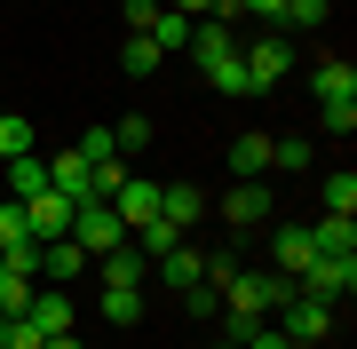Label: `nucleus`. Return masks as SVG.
<instances>
[{"label":"nucleus","instance_id":"1","mask_svg":"<svg viewBox=\"0 0 357 349\" xmlns=\"http://www.w3.org/2000/svg\"><path fill=\"white\" fill-rule=\"evenodd\" d=\"M294 294V278H278V270H238L222 286V318H230V334L238 325H255V318H278V302Z\"/></svg>","mask_w":357,"mask_h":349},{"label":"nucleus","instance_id":"2","mask_svg":"<svg viewBox=\"0 0 357 349\" xmlns=\"http://www.w3.org/2000/svg\"><path fill=\"white\" fill-rule=\"evenodd\" d=\"M310 88H318V127L349 135L357 127V72H349V56H326V64L310 72Z\"/></svg>","mask_w":357,"mask_h":349},{"label":"nucleus","instance_id":"3","mask_svg":"<svg viewBox=\"0 0 357 349\" xmlns=\"http://www.w3.org/2000/svg\"><path fill=\"white\" fill-rule=\"evenodd\" d=\"M72 246H79V254H112V246H128V222H119V207H112V199H79V207H72Z\"/></svg>","mask_w":357,"mask_h":349},{"label":"nucleus","instance_id":"4","mask_svg":"<svg viewBox=\"0 0 357 349\" xmlns=\"http://www.w3.org/2000/svg\"><path fill=\"white\" fill-rule=\"evenodd\" d=\"M238 64H246V95H270L294 72V48H286V32H262V40H238Z\"/></svg>","mask_w":357,"mask_h":349},{"label":"nucleus","instance_id":"5","mask_svg":"<svg viewBox=\"0 0 357 349\" xmlns=\"http://www.w3.org/2000/svg\"><path fill=\"white\" fill-rule=\"evenodd\" d=\"M278 334H286L294 349H318V341L333 334V310H326V302H310L302 286H294V294L278 302Z\"/></svg>","mask_w":357,"mask_h":349},{"label":"nucleus","instance_id":"6","mask_svg":"<svg viewBox=\"0 0 357 349\" xmlns=\"http://www.w3.org/2000/svg\"><path fill=\"white\" fill-rule=\"evenodd\" d=\"M294 286H302L310 302H326V310H333V302H349V294H357V254H318Z\"/></svg>","mask_w":357,"mask_h":349},{"label":"nucleus","instance_id":"7","mask_svg":"<svg viewBox=\"0 0 357 349\" xmlns=\"http://www.w3.org/2000/svg\"><path fill=\"white\" fill-rule=\"evenodd\" d=\"M24 318L40 325V341H48V334H72V294H64V286H32Z\"/></svg>","mask_w":357,"mask_h":349},{"label":"nucleus","instance_id":"8","mask_svg":"<svg viewBox=\"0 0 357 349\" xmlns=\"http://www.w3.org/2000/svg\"><path fill=\"white\" fill-rule=\"evenodd\" d=\"M222 222L230 231H262L270 222V183H238V191L222 199Z\"/></svg>","mask_w":357,"mask_h":349},{"label":"nucleus","instance_id":"9","mask_svg":"<svg viewBox=\"0 0 357 349\" xmlns=\"http://www.w3.org/2000/svg\"><path fill=\"white\" fill-rule=\"evenodd\" d=\"M112 207H119V222H128V231H143V222L159 215V183H151V175H128V183L112 191Z\"/></svg>","mask_w":357,"mask_h":349},{"label":"nucleus","instance_id":"10","mask_svg":"<svg viewBox=\"0 0 357 349\" xmlns=\"http://www.w3.org/2000/svg\"><path fill=\"white\" fill-rule=\"evenodd\" d=\"M159 215L175 222V231H199V222H206V191H191V183H159Z\"/></svg>","mask_w":357,"mask_h":349},{"label":"nucleus","instance_id":"11","mask_svg":"<svg viewBox=\"0 0 357 349\" xmlns=\"http://www.w3.org/2000/svg\"><path fill=\"white\" fill-rule=\"evenodd\" d=\"M270 246H278V278H302L310 262H318V246H310V222H278V238H270Z\"/></svg>","mask_w":357,"mask_h":349},{"label":"nucleus","instance_id":"12","mask_svg":"<svg viewBox=\"0 0 357 349\" xmlns=\"http://www.w3.org/2000/svg\"><path fill=\"white\" fill-rule=\"evenodd\" d=\"M96 270H103V286H143L151 278V254L128 238V246H112V254H96Z\"/></svg>","mask_w":357,"mask_h":349},{"label":"nucleus","instance_id":"13","mask_svg":"<svg viewBox=\"0 0 357 349\" xmlns=\"http://www.w3.org/2000/svg\"><path fill=\"white\" fill-rule=\"evenodd\" d=\"M24 222H32V238H72V199L40 191V199H24Z\"/></svg>","mask_w":357,"mask_h":349},{"label":"nucleus","instance_id":"14","mask_svg":"<svg viewBox=\"0 0 357 349\" xmlns=\"http://www.w3.org/2000/svg\"><path fill=\"white\" fill-rule=\"evenodd\" d=\"M79 270H88V254H79L72 238H40V278L48 286H72Z\"/></svg>","mask_w":357,"mask_h":349},{"label":"nucleus","instance_id":"15","mask_svg":"<svg viewBox=\"0 0 357 349\" xmlns=\"http://www.w3.org/2000/svg\"><path fill=\"white\" fill-rule=\"evenodd\" d=\"M310 246L318 254H357V215H318L310 222Z\"/></svg>","mask_w":357,"mask_h":349},{"label":"nucleus","instance_id":"16","mask_svg":"<svg viewBox=\"0 0 357 349\" xmlns=\"http://www.w3.org/2000/svg\"><path fill=\"white\" fill-rule=\"evenodd\" d=\"M230 175L262 183V175H270V135H238V143H230Z\"/></svg>","mask_w":357,"mask_h":349},{"label":"nucleus","instance_id":"17","mask_svg":"<svg viewBox=\"0 0 357 349\" xmlns=\"http://www.w3.org/2000/svg\"><path fill=\"white\" fill-rule=\"evenodd\" d=\"M24 302H32V270L24 262H0V318H24Z\"/></svg>","mask_w":357,"mask_h":349},{"label":"nucleus","instance_id":"18","mask_svg":"<svg viewBox=\"0 0 357 349\" xmlns=\"http://www.w3.org/2000/svg\"><path fill=\"white\" fill-rule=\"evenodd\" d=\"M40 191H48V159H8V199H40Z\"/></svg>","mask_w":357,"mask_h":349},{"label":"nucleus","instance_id":"19","mask_svg":"<svg viewBox=\"0 0 357 349\" xmlns=\"http://www.w3.org/2000/svg\"><path fill=\"white\" fill-rule=\"evenodd\" d=\"M103 318H112V325H143V286H103Z\"/></svg>","mask_w":357,"mask_h":349},{"label":"nucleus","instance_id":"20","mask_svg":"<svg viewBox=\"0 0 357 349\" xmlns=\"http://www.w3.org/2000/svg\"><path fill=\"white\" fill-rule=\"evenodd\" d=\"M143 40H151L159 56H167V48H191V16H175V8H159V16H151V32H143Z\"/></svg>","mask_w":357,"mask_h":349},{"label":"nucleus","instance_id":"21","mask_svg":"<svg viewBox=\"0 0 357 349\" xmlns=\"http://www.w3.org/2000/svg\"><path fill=\"white\" fill-rule=\"evenodd\" d=\"M24 151H32V119H24V111H0V167L24 159Z\"/></svg>","mask_w":357,"mask_h":349},{"label":"nucleus","instance_id":"22","mask_svg":"<svg viewBox=\"0 0 357 349\" xmlns=\"http://www.w3.org/2000/svg\"><path fill=\"white\" fill-rule=\"evenodd\" d=\"M206 79H215V88L222 95H246V64H238V48H230V56H206V64H199Z\"/></svg>","mask_w":357,"mask_h":349},{"label":"nucleus","instance_id":"23","mask_svg":"<svg viewBox=\"0 0 357 349\" xmlns=\"http://www.w3.org/2000/svg\"><path fill=\"white\" fill-rule=\"evenodd\" d=\"M119 72H128V79H151V72H159V48H151L143 32H128V48H119Z\"/></svg>","mask_w":357,"mask_h":349},{"label":"nucleus","instance_id":"24","mask_svg":"<svg viewBox=\"0 0 357 349\" xmlns=\"http://www.w3.org/2000/svg\"><path fill=\"white\" fill-rule=\"evenodd\" d=\"M79 159H88V167H112L119 159V143H112V127H79V143H72Z\"/></svg>","mask_w":357,"mask_h":349},{"label":"nucleus","instance_id":"25","mask_svg":"<svg viewBox=\"0 0 357 349\" xmlns=\"http://www.w3.org/2000/svg\"><path fill=\"white\" fill-rule=\"evenodd\" d=\"M318 199H326V215H357V175H326Z\"/></svg>","mask_w":357,"mask_h":349},{"label":"nucleus","instance_id":"26","mask_svg":"<svg viewBox=\"0 0 357 349\" xmlns=\"http://www.w3.org/2000/svg\"><path fill=\"white\" fill-rule=\"evenodd\" d=\"M270 167L302 175V167H310V143H302V135H270Z\"/></svg>","mask_w":357,"mask_h":349},{"label":"nucleus","instance_id":"27","mask_svg":"<svg viewBox=\"0 0 357 349\" xmlns=\"http://www.w3.org/2000/svg\"><path fill=\"white\" fill-rule=\"evenodd\" d=\"M112 143H119V159H128V151H143V143H151V119H119V127H112Z\"/></svg>","mask_w":357,"mask_h":349},{"label":"nucleus","instance_id":"28","mask_svg":"<svg viewBox=\"0 0 357 349\" xmlns=\"http://www.w3.org/2000/svg\"><path fill=\"white\" fill-rule=\"evenodd\" d=\"M0 349H40V325L32 318H8V325H0Z\"/></svg>","mask_w":357,"mask_h":349},{"label":"nucleus","instance_id":"29","mask_svg":"<svg viewBox=\"0 0 357 349\" xmlns=\"http://www.w3.org/2000/svg\"><path fill=\"white\" fill-rule=\"evenodd\" d=\"M183 310H191V318H215V310H222V294H215V286H206V278H199V286H191V294H183Z\"/></svg>","mask_w":357,"mask_h":349},{"label":"nucleus","instance_id":"30","mask_svg":"<svg viewBox=\"0 0 357 349\" xmlns=\"http://www.w3.org/2000/svg\"><path fill=\"white\" fill-rule=\"evenodd\" d=\"M230 278H238V262H230V254H222V246H215V254H206V286H215V294H222V286H230Z\"/></svg>","mask_w":357,"mask_h":349},{"label":"nucleus","instance_id":"31","mask_svg":"<svg viewBox=\"0 0 357 349\" xmlns=\"http://www.w3.org/2000/svg\"><path fill=\"white\" fill-rule=\"evenodd\" d=\"M167 8V0H128V32H151V16Z\"/></svg>","mask_w":357,"mask_h":349},{"label":"nucleus","instance_id":"32","mask_svg":"<svg viewBox=\"0 0 357 349\" xmlns=\"http://www.w3.org/2000/svg\"><path fill=\"white\" fill-rule=\"evenodd\" d=\"M238 8H246V16H262V24L278 32V8H286V0H238Z\"/></svg>","mask_w":357,"mask_h":349},{"label":"nucleus","instance_id":"33","mask_svg":"<svg viewBox=\"0 0 357 349\" xmlns=\"http://www.w3.org/2000/svg\"><path fill=\"white\" fill-rule=\"evenodd\" d=\"M167 8H175V16H191V24H206V16H215V0H167Z\"/></svg>","mask_w":357,"mask_h":349},{"label":"nucleus","instance_id":"34","mask_svg":"<svg viewBox=\"0 0 357 349\" xmlns=\"http://www.w3.org/2000/svg\"><path fill=\"white\" fill-rule=\"evenodd\" d=\"M40 349H79V334H48V341H40Z\"/></svg>","mask_w":357,"mask_h":349},{"label":"nucleus","instance_id":"35","mask_svg":"<svg viewBox=\"0 0 357 349\" xmlns=\"http://www.w3.org/2000/svg\"><path fill=\"white\" fill-rule=\"evenodd\" d=\"M215 349H238V341H230V334H222V341H215Z\"/></svg>","mask_w":357,"mask_h":349},{"label":"nucleus","instance_id":"36","mask_svg":"<svg viewBox=\"0 0 357 349\" xmlns=\"http://www.w3.org/2000/svg\"><path fill=\"white\" fill-rule=\"evenodd\" d=\"M0 262H8V254H0Z\"/></svg>","mask_w":357,"mask_h":349}]
</instances>
